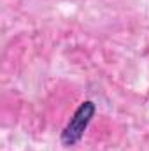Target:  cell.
Returning a JSON list of instances; mask_svg holds the SVG:
<instances>
[{"label":"cell","mask_w":149,"mask_h":151,"mask_svg":"<svg viewBox=\"0 0 149 151\" xmlns=\"http://www.w3.org/2000/svg\"><path fill=\"white\" fill-rule=\"evenodd\" d=\"M93 114H95V104L91 100H86L77 107V111L70 118L69 125L62 132V142L65 146H74L75 142L81 141V137L84 135V130L88 128Z\"/></svg>","instance_id":"obj_1"}]
</instances>
